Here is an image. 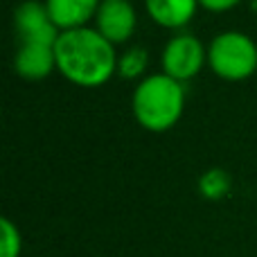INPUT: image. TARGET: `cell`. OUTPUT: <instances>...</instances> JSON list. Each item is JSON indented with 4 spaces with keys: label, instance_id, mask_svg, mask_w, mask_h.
<instances>
[{
    "label": "cell",
    "instance_id": "cell-5",
    "mask_svg": "<svg viewBox=\"0 0 257 257\" xmlns=\"http://www.w3.org/2000/svg\"><path fill=\"white\" fill-rule=\"evenodd\" d=\"M16 32L23 43H48L54 45L59 39V27L52 23L48 14V7L36 0H27L14 14Z\"/></svg>",
    "mask_w": 257,
    "mask_h": 257
},
{
    "label": "cell",
    "instance_id": "cell-2",
    "mask_svg": "<svg viewBox=\"0 0 257 257\" xmlns=\"http://www.w3.org/2000/svg\"><path fill=\"white\" fill-rule=\"evenodd\" d=\"M133 115L138 124L149 131H167L181 120L185 95L181 81L163 75L142 79L133 90Z\"/></svg>",
    "mask_w": 257,
    "mask_h": 257
},
{
    "label": "cell",
    "instance_id": "cell-11",
    "mask_svg": "<svg viewBox=\"0 0 257 257\" xmlns=\"http://www.w3.org/2000/svg\"><path fill=\"white\" fill-rule=\"evenodd\" d=\"M147 68V52L142 48H131L117 59V72L126 79H136Z\"/></svg>",
    "mask_w": 257,
    "mask_h": 257
},
{
    "label": "cell",
    "instance_id": "cell-6",
    "mask_svg": "<svg viewBox=\"0 0 257 257\" xmlns=\"http://www.w3.org/2000/svg\"><path fill=\"white\" fill-rule=\"evenodd\" d=\"M97 32L111 43H124L136 30V9L128 0H102L97 9Z\"/></svg>",
    "mask_w": 257,
    "mask_h": 257
},
{
    "label": "cell",
    "instance_id": "cell-12",
    "mask_svg": "<svg viewBox=\"0 0 257 257\" xmlns=\"http://www.w3.org/2000/svg\"><path fill=\"white\" fill-rule=\"evenodd\" d=\"M0 230H3V248H0V257H21L23 239L18 228L14 226L9 219L0 221Z\"/></svg>",
    "mask_w": 257,
    "mask_h": 257
},
{
    "label": "cell",
    "instance_id": "cell-1",
    "mask_svg": "<svg viewBox=\"0 0 257 257\" xmlns=\"http://www.w3.org/2000/svg\"><path fill=\"white\" fill-rule=\"evenodd\" d=\"M54 57L59 72L72 84L86 88L106 84L117 70L113 43L90 27L61 32L54 43Z\"/></svg>",
    "mask_w": 257,
    "mask_h": 257
},
{
    "label": "cell",
    "instance_id": "cell-10",
    "mask_svg": "<svg viewBox=\"0 0 257 257\" xmlns=\"http://www.w3.org/2000/svg\"><path fill=\"white\" fill-rule=\"evenodd\" d=\"M199 190L205 199H212V201L223 199L228 194V190H230V176L223 169H210V172H205L201 176Z\"/></svg>",
    "mask_w": 257,
    "mask_h": 257
},
{
    "label": "cell",
    "instance_id": "cell-3",
    "mask_svg": "<svg viewBox=\"0 0 257 257\" xmlns=\"http://www.w3.org/2000/svg\"><path fill=\"white\" fill-rule=\"evenodd\" d=\"M208 63L221 79H246L257 70V45L241 32H223L210 43Z\"/></svg>",
    "mask_w": 257,
    "mask_h": 257
},
{
    "label": "cell",
    "instance_id": "cell-13",
    "mask_svg": "<svg viewBox=\"0 0 257 257\" xmlns=\"http://www.w3.org/2000/svg\"><path fill=\"white\" fill-rule=\"evenodd\" d=\"M239 0H199V5H203L210 12H226V9L235 7Z\"/></svg>",
    "mask_w": 257,
    "mask_h": 257
},
{
    "label": "cell",
    "instance_id": "cell-4",
    "mask_svg": "<svg viewBox=\"0 0 257 257\" xmlns=\"http://www.w3.org/2000/svg\"><path fill=\"white\" fill-rule=\"evenodd\" d=\"M208 50L196 36L176 34L163 50V72L176 81H187L203 68Z\"/></svg>",
    "mask_w": 257,
    "mask_h": 257
},
{
    "label": "cell",
    "instance_id": "cell-7",
    "mask_svg": "<svg viewBox=\"0 0 257 257\" xmlns=\"http://www.w3.org/2000/svg\"><path fill=\"white\" fill-rule=\"evenodd\" d=\"M57 66V57H54V45L48 43H23L21 50L16 52L14 59V68L21 77L25 79H43Z\"/></svg>",
    "mask_w": 257,
    "mask_h": 257
},
{
    "label": "cell",
    "instance_id": "cell-9",
    "mask_svg": "<svg viewBox=\"0 0 257 257\" xmlns=\"http://www.w3.org/2000/svg\"><path fill=\"white\" fill-rule=\"evenodd\" d=\"M199 0H145L147 14L154 18L158 25L178 30L187 25L196 12Z\"/></svg>",
    "mask_w": 257,
    "mask_h": 257
},
{
    "label": "cell",
    "instance_id": "cell-8",
    "mask_svg": "<svg viewBox=\"0 0 257 257\" xmlns=\"http://www.w3.org/2000/svg\"><path fill=\"white\" fill-rule=\"evenodd\" d=\"M102 0H45L48 14L59 32L84 27L93 16H97V9Z\"/></svg>",
    "mask_w": 257,
    "mask_h": 257
}]
</instances>
